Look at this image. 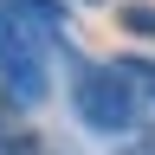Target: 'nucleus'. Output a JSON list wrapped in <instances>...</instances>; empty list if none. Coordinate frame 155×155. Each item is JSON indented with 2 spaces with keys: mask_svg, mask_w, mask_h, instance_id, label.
I'll list each match as a JSON object with an SVG mask.
<instances>
[{
  "mask_svg": "<svg viewBox=\"0 0 155 155\" xmlns=\"http://www.w3.org/2000/svg\"><path fill=\"white\" fill-rule=\"evenodd\" d=\"M116 155H155V129H142V136H129Z\"/></svg>",
  "mask_w": 155,
  "mask_h": 155,
  "instance_id": "6",
  "label": "nucleus"
},
{
  "mask_svg": "<svg viewBox=\"0 0 155 155\" xmlns=\"http://www.w3.org/2000/svg\"><path fill=\"white\" fill-rule=\"evenodd\" d=\"M52 45L58 32L19 0H0V104L39 110L52 97Z\"/></svg>",
  "mask_w": 155,
  "mask_h": 155,
  "instance_id": "1",
  "label": "nucleus"
},
{
  "mask_svg": "<svg viewBox=\"0 0 155 155\" xmlns=\"http://www.w3.org/2000/svg\"><path fill=\"white\" fill-rule=\"evenodd\" d=\"M71 110L91 136H136V104L116 58H71Z\"/></svg>",
  "mask_w": 155,
  "mask_h": 155,
  "instance_id": "2",
  "label": "nucleus"
},
{
  "mask_svg": "<svg viewBox=\"0 0 155 155\" xmlns=\"http://www.w3.org/2000/svg\"><path fill=\"white\" fill-rule=\"evenodd\" d=\"M116 32L155 45V0H123V7H116Z\"/></svg>",
  "mask_w": 155,
  "mask_h": 155,
  "instance_id": "5",
  "label": "nucleus"
},
{
  "mask_svg": "<svg viewBox=\"0 0 155 155\" xmlns=\"http://www.w3.org/2000/svg\"><path fill=\"white\" fill-rule=\"evenodd\" d=\"M0 155H45V136H32L26 110L0 104Z\"/></svg>",
  "mask_w": 155,
  "mask_h": 155,
  "instance_id": "4",
  "label": "nucleus"
},
{
  "mask_svg": "<svg viewBox=\"0 0 155 155\" xmlns=\"http://www.w3.org/2000/svg\"><path fill=\"white\" fill-rule=\"evenodd\" d=\"M116 71H123V84H129L136 123H142V129H155V58H142V52H123V58H116Z\"/></svg>",
  "mask_w": 155,
  "mask_h": 155,
  "instance_id": "3",
  "label": "nucleus"
},
{
  "mask_svg": "<svg viewBox=\"0 0 155 155\" xmlns=\"http://www.w3.org/2000/svg\"><path fill=\"white\" fill-rule=\"evenodd\" d=\"M78 7H110V0H78Z\"/></svg>",
  "mask_w": 155,
  "mask_h": 155,
  "instance_id": "7",
  "label": "nucleus"
},
{
  "mask_svg": "<svg viewBox=\"0 0 155 155\" xmlns=\"http://www.w3.org/2000/svg\"><path fill=\"white\" fill-rule=\"evenodd\" d=\"M45 155H65V149H45Z\"/></svg>",
  "mask_w": 155,
  "mask_h": 155,
  "instance_id": "8",
  "label": "nucleus"
}]
</instances>
